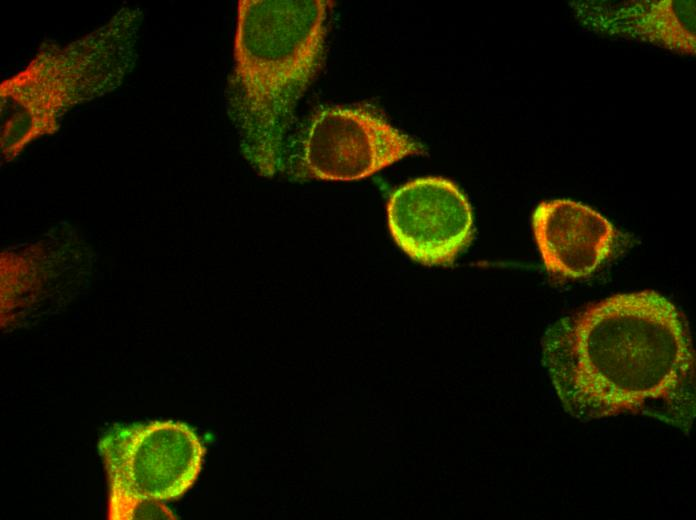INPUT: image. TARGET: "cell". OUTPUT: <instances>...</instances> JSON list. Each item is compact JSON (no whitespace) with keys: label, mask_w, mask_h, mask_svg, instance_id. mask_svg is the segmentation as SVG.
Masks as SVG:
<instances>
[{"label":"cell","mask_w":696,"mask_h":520,"mask_svg":"<svg viewBox=\"0 0 696 520\" xmlns=\"http://www.w3.org/2000/svg\"><path fill=\"white\" fill-rule=\"evenodd\" d=\"M543 361L572 417L639 414L687 433L695 417L694 354L680 311L656 291L616 294L552 328Z\"/></svg>","instance_id":"1"},{"label":"cell","mask_w":696,"mask_h":520,"mask_svg":"<svg viewBox=\"0 0 696 520\" xmlns=\"http://www.w3.org/2000/svg\"><path fill=\"white\" fill-rule=\"evenodd\" d=\"M326 0H239L229 114L261 176L281 173L295 106L325 52Z\"/></svg>","instance_id":"2"},{"label":"cell","mask_w":696,"mask_h":520,"mask_svg":"<svg viewBox=\"0 0 696 520\" xmlns=\"http://www.w3.org/2000/svg\"><path fill=\"white\" fill-rule=\"evenodd\" d=\"M138 7L65 45L43 44L21 71L0 84V145L5 162L36 139L56 133L72 107L119 87L138 58Z\"/></svg>","instance_id":"3"},{"label":"cell","mask_w":696,"mask_h":520,"mask_svg":"<svg viewBox=\"0 0 696 520\" xmlns=\"http://www.w3.org/2000/svg\"><path fill=\"white\" fill-rule=\"evenodd\" d=\"M111 520L176 519L164 504L196 482L205 447L188 425L152 421L112 428L99 442Z\"/></svg>","instance_id":"4"},{"label":"cell","mask_w":696,"mask_h":520,"mask_svg":"<svg viewBox=\"0 0 696 520\" xmlns=\"http://www.w3.org/2000/svg\"><path fill=\"white\" fill-rule=\"evenodd\" d=\"M423 144L362 107H329L314 116L296 163L297 177L353 181L411 155Z\"/></svg>","instance_id":"5"},{"label":"cell","mask_w":696,"mask_h":520,"mask_svg":"<svg viewBox=\"0 0 696 520\" xmlns=\"http://www.w3.org/2000/svg\"><path fill=\"white\" fill-rule=\"evenodd\" d=\"M386 210L395 243L426 266L453 264L473 237V214L466 195L440 176L406 182L390 195Z\"/></svg>","instance_id":"6"},{"label":"cell","mask_w":696,"mask_h":520,"mask_svg":"<svg viewBox=\"0 0 696 520\" xmlns=\"http://www.w3.org/2000/svg\"><path fill=\"white\" fill-rule=\"evenodd\" d=\"M532 229L545 268L564 278L592 274L612 255L618 238L607 218L569 199L540 202Z\"/></svg>","instance_id":"7"},{"label":"cell","mask_w":696,"mask_h":520,"mask_svg":"<svg viewBox=\"0 0 696 520\" xmlns=\"http://www.w3.org/2000/svg\"><path fill=\"white\" fill-rule=\"evenodd\" d=\"M600 20L611 34L637 39L681 54L696 52L695 0H647L621 4Z\"/></svg>","instance_id":"8"}]
</instances>
